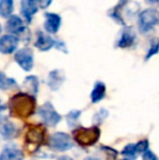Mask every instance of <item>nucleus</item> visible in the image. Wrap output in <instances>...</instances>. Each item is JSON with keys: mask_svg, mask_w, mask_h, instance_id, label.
I'll use <instances>...</instances> for the list:
<instances>
[{"mask_svg": "<svg viewBox=\"0 0 159 160\" xmlns=\"http://www.w3.org/2000/svg\"><path fill=\"white\" fill-rule=\"evenodd\" d=\"M59 160H73V159L70 158V157H60Z\"/></svg>", "mask_w": 159, "mask_h": 160, "instance_id": "7c9ffc66", "label": "nucleus"}, {"mask_svg": "<svg viewBox=\"0 0 159 160\" xmlns=\"http://www.w3.org/2000/svg\"><path fill=\"white\" fill-rule=\"evenodd\" d=\"M61 17L57 13H45V23L44 28L47 33L49 34H56L58 33L60 26H61Z\"/></svg>", "mask_w": 159, "mask_h": 160, "instance_id": "9d476101", "label": "nucleus"}, {"mask_svg": "<svg viewBox=\"0 0 159 160\" xmlns=\"http://www.w3.org/2000/svg\"><path fill=\"white\" fill-rule=\"evenodd\" d=\"M143 160H158V158L152 150L148 149L146 152L143 154Z\"/></svg>", "mask_w": 159, "mask_h": 160, "instance_id": "a878e982", "label": "nucleus"}, {"mask_svg": "<svg viewBox=\"0 0 159 160\" xmlns=\"http://www.w3.org/2000/svg\"><path fill=\"white\" fill-rule=\"evenodd\" d=\"M45 133L46 130L42 124L31 127L25 134V141L27 146H33L35 147V149L38 148L45 139Z\"/></svg>", "mask_w": 159, "mask_h": 160, "instance_id": "423d86ee", "label": "nucleus"}, {"mask_svg": "<svg viewBox=\"0 0 159 160\" xmlns=\"http://www.w3.org/2000/svg\"><path fill=\"white\" fill-rule=\"evenodd\" d=\"M107 114H108V111H107V110L102 109L99 112H98L97 114H95V118H94V121L98 120V118H100V123H102V121H104L105 119L107 118Z\"/></svg>", "mask_w": 159, "mask_h": 160, "instance_id": "bb28decb", "label": "nucleus"}, {"mask_svg": "<svg viewBox=\"0 0 159 160\" xmlns=\"http://www.w3.org/2000/svg\"><path fill=\"white\" fill-rule=\"evenodd\" d=\"M159 25V11L149 8L142 11L138 15V28L142 33H147Z\"/></svg>", "mask_w": 159, "mask_h": 160, "instance_id": "7ed1b4c3", "label": "nucleus"}, {"mask_svg": "<svg viewBox=\"0 0 159 160\" xmlns=\"http://www.w3.org/2000/svg\"><path fill=\"white\" fill-rule=\"evenodd\" d=\"M56 44H57V40L53 39L48 34L37 32V38H36V42H35V47L37 49H39L40 51L50 50L52 47H56Z\"/></svg>", "mask_w": 159, "mask_h": 160, "instance_id": "f8f14e48", "label": "nucleus"}, {"mask_svg": "<svg viewBox=\"0 0 159 160\" xmlns=\"http://www.w3.org/2000/svg\"><path fill=\"white\" fill-rule=\"evenodd\" d=\"M13 9V0H0V15L2 18H10Z\"/></svg>", "mask_w": 159, "mask_h": 160, "instance_id": "6ab92c4d", "label": "nucleus"}, {"mask_svg": "<svg viewBox=\"0 0 159 160\" xmlns=\"http://www.w3.org/2000/svg\"><path fill=\"white\" fill-rule=\"evenodd\" d=\"M64 73L61 70H53L49 73L47 84L51 91H58L64 82Z\"/></svg>", "mask_w": 159, "mask_h": 160, "instance_id": "2eb2a0df", "label": "nucleus"}, {"mask_svg": "<svg viewBox=\"0 0 159 160\" xmlns=\"http://www.w3.org/2000/svg\"><path fill=\"white\" fill-rule=\"evenodd\" d=\"M15 85H17V83L13 78H8L4 75L3 72H1V74H0V87H1V89L6 91V89L11 88Z\"/></svg>", "mask_w": 159, "mask_h": 160, "instance_id": "4be33fe9", "label": "nucleus"}, {"mask_svg": "<svg viewBox=\"0 0 159 160\" xmlns=\"http://www.w3.org/2000/svg\"><path fill=\"white\" fill-rule=\"evenodd\" d=\"M17 128L11 122H3L1 124V136L3 139H12L17 136Z\"/></svg>", "mask_w": 159, "mask_h": 160, "instance_id": "a211bd4d", "label": "nucleus"}, {"mask_svg": "<svg viewBox=\"0 0 159 160\" xmlns=\"http://www.w3.org/2000/svg\"><path fill=\"white\" fill-rule=\"evenodd\" d=\"M84 160H100L99 158H96V157H87Z\"/></svg>", "mask_w": 159, "mask_h": 160, "instance_id": "c756f323", "label": "nucleus"}, {"mask_svg": "<svg viewBox=\"0 0 159 160\" xmlns=\"http://www.w3.org/2000/svg\"><path fill=\"white\" fill-rule=\"evenodd\" d=\"M159 52V38L155 37L151 40V44H149V48L147 51L146 56H145V60H149L153 56L157 55Z\"/></svg>", "mask_w": 159, "mask_h": 160, "instance_id": "aec40b11", "label": "nucleus"}, {"mask_svg": "<svg viewBox=\"0 0 159 160\" xmlns=\"http://www.w3.org/2000/svg\"><path fill=\"white\" fill-rule=\"evenodd\" d=\"M105 95H106V85L102 82H96L91 94L92 102H99L100 100L104 99Z\"/></svg>", "mask_w": 159, "mask_h": 160, "instance_id": "f3484780", "label": "nucleus"}, {"mask_svg": "<svg viewBox=\"0 0 159 160\" xmlns=\"http://www.w3.org/2000/svg\"><path fill=\"white\" fill-rule=\"evenodd\" d=\"M38 2V6L40 7L42 9H46L50 6V3L52 2V0H37Z\"/></svg>", "mask_w": 159, "mask_h": 160, "instance_id": "cd10ccee", "label": "nucleus"}, {"mask_svg": "<svg viewBox=\"0 0 159 160\" xmlns=\"http://www.w3.org/2000/svg\"><path fill=\"white\" fill-rule=\"evenodd\" d=\"M121 154L125 157V159L134 160L136 158V156H137L135 144H127V145L123 148V150H122V152H121Z\"/></svg>", "mask_w": 159, "mask_h": 160, "instance_id": "412c9836", "label": "nucleus"}, {"mask_svg": "<svg viewBox=\"0 0 159 160\" xmlns=\"http://www.w3.org/2000/svg\"><path fill=\"white\" fill-rule=\"evenodd\" d=\"M38 116L42 121L49 127H56L61 121V116L56 111L52 103L47 101L38 109Z\"/></svg>", "mask_w": 159, "mask_h": 160, "instance_id": "39448f33", "label": "nucleus"}, {"mask_svg": "<svg viewBox=\"0 0 159 160\" xmlns=\"http://www.w3.org/2000/svg\"><path fill=\"white\" fill-rule=\"evenodd\" d=\"M20 38L15 35L7 34V35L1 36L0 38V51L4 55H10L13 53L17 48Z\"/></svg>", "mask_w": 159, "mask_h": 160, "instance_id": "6e6552de", "label": "nucleus"}, {"mask_svg": "<svg viewBox=\"0 0 159 160\" xmlns=\"http://www.w3.org/2000/svg\"><path fill=\"white\" fill-rule=\"evenodd\" d=\"M102 149L104 150V152H106L107 160H116V158H117L118 152L115 149H112L110 147H107V146H102Z\"/></svg>", "mask_w": 159, "mask_h": 160, "instance_id": "393cba45", "label": "nucleus"}, {"mask_svg": "<svg viewBox=\"0 0 159 160\" xmlns=\"http://www.w3.org/2000/svg\"><path fill=\"white\" fill-rule=\"evenodd\" d=\"M49 147L56 152H67L73 147L72 138L69 134L63 132H57L49 138Z\"/></svg>", "mask_w": 159, "mask_h": 160, "instance_id": "20e7f679", "label": "nucleus"}, {"mask_svg": "<svg viewBox=\"0 0 159 160\" xmlns=\"http://www.w3.org/2000/svg\"><path fill=\"white\" fill-rule=\"evenodd\" d=\"M56 48L57 49H59L60 51H63V52H68L67 51V47H66V45H64V42H60V40H57V44H56Z\"/></svg>", "mask_w": 159, "mask_h": 160, "instance_id": "c85d7f7f", "label": "nucleus"}, {"mask_svg": "<svg viewBox=\"0 0 159 160\" xmlns=\"http://www.w3.org/2000/svg\"><path fill=\"white\" fill-rule=\"evenodd\" d=\"M14 60L24 71H31L34 65V55L30 48H22L15 52Z\"/></svg>", "mask_w": 159, "mask_h": 160, "instance_id": "0eeeda50", "label": "nucleus"}, {"mask_svg": "<svg viewBox=\"0 0 159 160\" xmlns=\"http://www.w3.org/2000/svg\"><path fill=\"white\" fill-rule=\"evenodd\" d=\"M122 160H127V159H122Z\"/></svg>", "mask_w": 159, "mask_h": 160, "instance_id": "473e14b6", "label": "nucleus"}, {"mask_svg": "<svg viewBox=\"0 0 159 160\" xmlns=\"http://www.w3.org/2000/svg\"><path fill=\"white\" fill-rule=\"evenodd\" d=\"M136 40V33L132 28H127L125 26L122 31H121L120 37L117 42V47L119 48H130L134 45Z\"/></svg>", "mask_w": 159, "mask_h": 160, "instance_id": "1a4fd4ad", "label": "nucleus"}, {"mask_svg": "<svg viewBox=\"0 0 159 160\" xmlns=\"http://www.w3.org/2000/svg\"><path fill=\"white\" fill-rule=\"evenodd\" d=\"M25 28L26 26L24 25L23 20L19 15H11L6 23V31L8 33H10L11 35L19 36L20 33Z\"/></svg>", "mask_w": 159, "mask_h": 160, "instance_id": "4468645a", "label": "nucleus"}, {"mask_svg": "<svg viewBox=\"0 0 159 160\" xmlns=\"http://www.w3.org/2000/svg\"><path fill=\"white\" fill-rule=\"evenodd\" d=\"M38 85H39L38 78L35 75L27 76L23 82V86L26 89V93L28 95H32L34 97L36 96L37 92H38Z\"/></svg>", "mask_w": 159, "mask_h": 160, "instance_id": "dca6fc26", "label": "nucleus"}, {"mask_svg": "<svg viewBox=\"0 0 159 160\" xmlns=\"http://www.w3.org/2000/svg\"><path fill=\"white\" fill-rule=\"evenodd\" d=\"M8 106L11 116L20 119H26L35 112L36 99L27 93H19L11 97Z\"/></svg>", "mask_w": 159, "mask_h": 160, "instance_id": "f257e3e1", "label": "nucleus"}, {"mask_svg": "<svg viewBox=\"0 0 159 160\" xmlns=\"http://www.w3.org/2000/svg\"><path fill=\"white\" fill-rule=\"evenodd\" d=\"M147 1L151 3H159V0H147Z\"/></svg>", "mask_w": 159, "mask_h": 160, "instance_id": "2f4dec72", "label": "nucleus"}, {"mask_svg": "<svg viewBox=\"0 0 159 160\" xmlns=\"http://www.w3.org/2000/svg\"><path fill=\"white\" fill-rule=\"evenodd\" d=\"M73 139L81 146H92L99 139L100 130L98 127L94 125L91 128L79 127L72 132Z\"/></svg>", "mask_w": 159, "mask_h": 160, "instance_id": "f03ea898", "label": "nucleus"}, {"mask_svg": "<svg viewBox=\"0 0 159 160\" xmlns=\"http://www.w3.org/2000/svg\"><path fill=\"white\" fill-rule=\"evenodd\" d=\"M24 154L14 144H8L2 148L0 160H23Z\"/></svg>", "mask_w": 159, "mask_h": 160, "instance_id": "9b49d317", "label": "nucleus"}, {"mask_svg": "<svg viewBox=\"0 0 159 160\" xmlns=\"http://www.w3.org/2000/svg\"><path fill=\"white\" fill-rule=\"evenodd\" d=\"M38 2L37 0H22L21 12L26 22H31L35 13L38 11Z\"/></svg>", "mask_w": 159, "mask_h": 160, "instance_id": "ddd939ff", "label": "nucleus"}, {"mask_svg": "<svg viewBox=\"0 0 159 160\" xmlns=\"http://www.w3.org/2000/svg\"><path fill=\"white\" fill-rule=\"evenodd\" d=\"M135 147H136V152L138 154H144L148 150L149 147V143L147 139H143V141H140L137 144H135Z\"/></svg>", "mask_w": 159, "mask_h": 160, "instance_id": "b1692460", "label": "nucleus"}, {"mask_svg": "<svg viewBox=\"0 0 159 160\" xmlns=\"http://www.w3.org/2000/svg\"><path fill=\"white\" fill-rule=\"evenodd\" d=\"M81 116V111L80 110H72L67 114V120H68V124L69 127H72V125L77 124V121L79 120Z\"/></svg>", "mask_w": 159, "mask_h": 160, "instance_id": "5701e85b", "label": "nucleus"}]
</instances>
